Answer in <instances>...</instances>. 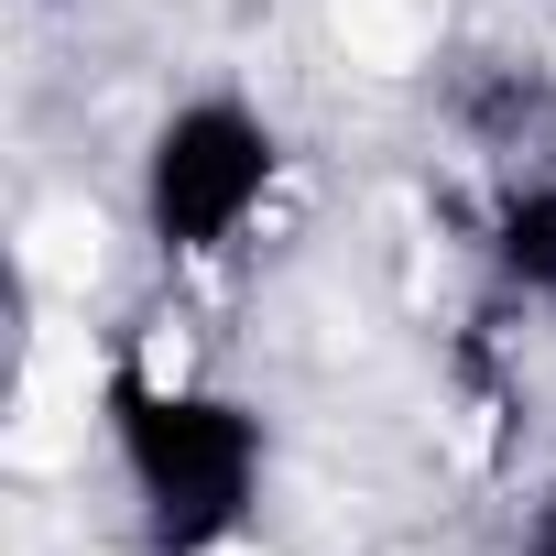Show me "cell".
<instances>
[{
	"label": "cell",
	"instance_id": "cell-3",
	"mask_svg": "<svg viewBox=\"0 0 556 556\" xmlns=\"http://www.w3.org/2000/svg\"><path fill=\"white\" fill-rule=\"evenodd\" d=\"M480 251H491V273H502L513 306L556 317V164H534V153L502 164V186L480 207Z\"/></svg>",
	"mask_w": 556,
	"mask_h": 556
},
{
	"label": "cell",
	"instance_id": "cell-4",
	"mask_svg": "<svg viewBox=\"0 0 556 556\" xmlns=\"http://www.w3.org/2000/svg\"><path fill=\"white\" fill-rule=\"evenodd\" d=\"M513 556H556V480L523 502V534H513Z\"/></svg>",
	"mask_w": 556,
	"mask_h": 556
},
{
	"label": "cell",
	"instance_id": "cell-1",
	"mask_svg": "<svg viewBox=\"0 0 556 556\" xmlns=\"http://www.w3.org/2000/svg\"><path fill=\"white\" fill-rule=\"evenodd\" d=\"M99 426H110L142 556H229L262 523V480H273L262 404H240L218 382H175L142 350H121L99 371Z\"/></svg>",
	"mask_w": 556,
	"mask_h": 556
},
{
	"label": "cell",
	"instance_id": "cell-2",
	"mask_svg": "<svg viewBox=\"0 0 556 556\" xmlns=\"http://www.w3.org/2000/svg\"><path fill=\"white\" fill-rule=\"evenodd\" d=\"M273 186H285V131L251 99H229V88L175 99L142 142V240H153V262L197 273V262L240 251V229L273 207Z\"/></svg>",
	"mask_w": 556,
	"mask_h": 556
}]
</instances>
